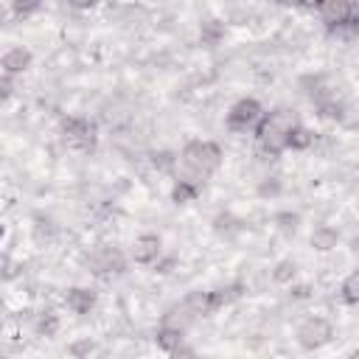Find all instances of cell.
<instances>
[{
  "label": "cell",
  "mask_w": 359,
  "mask_h": 359,
  "mask_svg": "<svg viewBox=\"0 0 359 359\" xmlns=\"http://www.w3.org/2000/svg\"><path fill=\"white\" fill-rule=\"evenodd\" d=\"M180 168L182 174L180 177H188L194 182H205L208 177H213L222 163H224V149L216 143V140H208V137H194L188 140L182 149H180Z\"/></svg>",
  "instance_id": "obj_1"
},
{
  "label": "cell",
  "mask_w": 359,
  "mask_h": 359,
  "mask_svg": "<svg viewBox=\"0 0 359 359\" xmlns=\"http://www.w3.org/2000/svg\"><path fill=\"white\" fill-rule=\"evenodd\" d=\"M297 118L289 112V109H272L261 118L258 129H255V140H258V149L269 157H278L283 151H289V135L294 129Z\"/></svg>",
  "instance_id": "obj_2"
},
{
  "label": "cell",
  "mask_w": 359,
  "mask_h": 359,
  "mask_svg": "<svg viewBox=\"0 0 359 359\" xmlns=\"http://www.w3.org/2000/svg\"><path fill=\"white\" fill-rule=\"evenodd\" d=\"M266 115L264 104L252 95H244V98H236L224 115V126L233 132V135H247V132H255L261 118Z\"/></svg>",
  "instance_id": "obj_3"
},
{
  "label": "cell",
  "mask_w": 359,
  "mask_h": 359,
  "mask_svg": "<svg viewBox=\"0 0 359 359\" xmlns=\"http://www.w3.org/2000/svg\"><path fill=\"white\" fill-rule=\"evenodd\" d=\"M331 339H334V325H331V320L323 317V314H311V317H306V320L294 328V342H297L303 351H320V348H325Z\"/></svg>",
  "instance_id": "obj_4"
},
{
  "label": "cell",
  "mask_w": 359,
  "mask_h": 359,
  "mask_svg": "<svg viewBox=\"0 0 359 359\" xmlns=\"http://www.w3.org/2000/svg\"><path fill=\"white\" fill-rule=\"evenodd\" d=\"M62 143L73 151H90L95 146V123L81 115H67L62 121Z\"/></svg>",
  "instance_id": "obj_5"
},
{
  "label": "cell",
  "mask_w": 359,
  "mask_h": 359,
  "mask_svg": "<svg viewBox=\"0 0 359 359\" xmlns=\"http://www.w3.org/2000/svg\"><path fill=\"white\" fill-rule=\"evenodd\" d=\"M87 266L93 275H101V278H112V275H121L126 269V258L118 247L112 244H95L90 252H87Z\"/></svg>",
  "instance_id": "obj_6"
},
{
  "label": "cell",
  "mask_w": 359,
  "mask_h": 359,
  "mask_svg": "<svg viewBox=\"0 0 359 359\" xmlns=\"http://www.w3.org/2000/svg\"><path fill=\"white\" fill-rule=\"evenodd\" d=\"M163 255V238L157 233H137L129 244V258L140 266H151Z\"/></svg>",
  "instance_id": "obj_7"
},
{
  "label": "cell",
  "mask_w": 359,
  "mask_h": 359,
  "mask_svg": "<svg viewBox=\"0 0 359 359\" xmlns=\"http://www.w3.org/2000/svg\"><path fill=\"white\" fill-rule=\"evenodd\" d=\"M31 65H34V50H31L28 45H11V48L3 53V59H0L3 76H11V79H17V76H22L25 70H31Z\"/></svg>",
  "instance_id": "obj_8"
},
{
  "label": "cell",
  "mask_w": 359,
  "mask_h": 359,
  "mask_svg": "<svg viewBox=\"0 0 359 359\" xmlns=\"http://www.w3.org/2000/svg\"><path fill=\"white\" fill-rule=\"evenodd\" d=\"M65 306L67 311H73L76 317H87L95 306H98V292L93 286H70L65 292Z\"/></svg>",
  "instance_id": "obj_9"
},
{
  "label": "cell",
  "mask_w": 359,
  "mask_h": 359,
  "mask_svg": "<svg viewBox=\"0 0 359 359\" xmlns=\"http://www.w3.org/2000/svg\"><path fill=\"white\" fill-rule=\"evenodd\" d=\"M317 14H320V20H323L328 28H337V25L348 22L351 17H356V8H353L351 0H323V3L317 6Z\"/></svg>",
  "instance_id": "obj_10"
},
{
  "label": "cell",
  "mask_w": 359,
  "mask_h": 359,
  "mask_svg": "<svg viewBox=\"0 0 359 359\" xmlns=\"http://www.w3.org/2000/svg\"><path fill=\"white\" fill-rule=\"evenodd\" d=\"M227 36V20L222 17H202L199 20V42L205 48H216Z\"/></svg>",
  "instance_id": "obj_11"
},
{
  "label": "cell",
  "mask_w": 359,
  "mask_h": 359,
  "mask_svg": "<svg viewBox=\"0 0 359 359\" xmlns=\"http://www.w3.org/2000/svg\"><path fill=\"white\" fill-rule=\"evenodd\" d=\"M339 241H342V233L334 224H317L309 236V244L314 252H331L339 247Z\"/></svg>",
  "instance_id": "obj_12"
},
{
  "label": "cell",
  "mask_w": 359,
  "mask_h": 359,
  "mask_svg": "<svg viewBox=\"0 0 359 359\" xmlns=\"http://www.w3.org/2000/svg\"><path fill=\"white\" fill-rule=\"evenodd\" d=\"M210 227H213L216 238H222V241H233V238L244 230V222H241L236 213H230V210H219V213L213 216Z\"/></svg>",
  "instance_id": "obj_13"
},
{
  "label": "cell",
  "mask_w": 359,
  "mask_h": 359,
  "mask_svg": "<svg viewBox=\"0 0 359 359\" xmlns=\"http://www.w3.org/2000/svg\"><path fill=\"white\" fill-rule=\"evenodd\" d=\"M154 339H157V345H160V351H165V353H177L180 351V345L185 342V331L182 328H174V325H160L157 328V334H154Z\"/></svg>",
  "instance_id": "obj_14"
},
{
  "label": "cell",
  "mask_w": 359,
  "mask_h": 359,
  "mask_svg": "<svg viewBox=\"0 0 359 359\" xmlns=\"http://www.w3.org/2000/svg\"><path fill=\"white\" fill-rule=\"evenodd\" d=\"M50 67L53 70H76L79 67V50H76V45L73 42L59 45L53 50V56H50Z\"/></svg>",
  "instance_id": "obj_15"
},
{
  "label": "cell",
  "mask_w": 359,
  "mask_h": 359,
  "mask_svg": "<svg viewBox=\"0 0 359 359\" xmlns=\"http://www.w3.org/2000/svg\"><path fill=\"white\" fill-rule=\"evenodd\" d=\"M272 227H275L278 236L294 238L297 230H300V213H294V210H280V213L272 216Z\"/></svg>",
  "instance_id": "obj_16"
},
{
  "label": "cell",
  "mask_w": 359,
  "mask_h": 359,
  "mask_svg": "<svg viewBox=\"0 0 359 359\" xmlns=\"http://www.w3.org/2000/svg\"><path fill=\"white\" fill-rule=\"evenodd\" d=\"M269 275H272V283H278V286H289V283L297 280L300 266H297L294 258H280V261H275V266H272Z\"/></svg>",
  "instance_id": "obj_17"
},
{
  "label": "cell",
  "mask_w": 359,
  "mask_h": 359,
  "mask_svg": "<svg viewBox=\"0 0 359 359\" xmlns=\"http://www.w3.org/2000/svg\"><path fill=\"white\" fill-rule=\"evenodd\" d=\"M196 196H199V182H194V180H188V177H177V180H174V185H171V202L188 205V202H194Z\"/></svg>",
  "instance_id": "obj_18"
},
{
  "label": "cell",
  "mask_w": 359,
  "mask_h": 359,
  "mask_svg": "<svg viewBox=\"0 0 359 359\" xmlns=\"http://www.w3.org/2000/svg\"><path fill=\"white\" fill-rule=\"evenodd\" d=\"M59 328H62V320L53 309H42L39 314H34V331L39 337H56Z\"/></svg>",
  "instance_id": "obj_19"
},
{
  "label": "cell",
  "mask_w": 359,
  "mask_h": 359,
  "mask_svg": "<svg viewBox=\"0 0 359 359\" xmlns=\"http://www.w3.org/2000/svg\"><path fill=\"white\" fill-rule=\"evenodd\" d=\"M283 194V177L280 174H264L258 182H255V196L258 199H278Z\"/></svg>",
  "instance_id": "obj_20"
},
{
  "label": "cell",
  "mask_w": 359,
  "mask_h": 359,
  "mask_svg": "<svg viewBox=\"0 0 359 359\" xmlns=\"http://www.w3.org/2000/svg\"><path fill=\"white\" fill-rule=\"evenodd\" d=\"M339 300L345 306H359V266L342 278V283H339Z\"/></svg>",
  "instance_id": "obj_21"
},
{
  "label": "cell",
  "mask_w": 359,
  "mask_h": 359,
  "mask_svg": "<svg viewBox=\"0 0 359 359\" xmlns=\"http://www.w3.org/2000/svg\"><path fill=\"white\" fill-rule=\"evenodd\" d=\"M309 146H314V132L297 121L294 129H292V135H289V149L292 151H306Z\"/></svg>",
  "instance_id": "obj_22"
},
{
  "label": "cell",
  "mask_w": 359,
  "mask_h": 359,
  "mask_svg": "<svg viewBox=\"0 0 359 359\" xmlns=\"http://www.w3.org/2000/svg\"><path fill=\"white\" fill-rule=\"evenodd\" d=\"M67 353L76 356V359H87V356L98 353V342H95L93 337H79V339H73V342L67 345Z\"/></svg>",
  "instance_id": "obj_23"
},
{
  "label": "cell",
  "mask_w": 359,
  "mask_h": 359,
  "mask_svg": "<svg viewBox=\"0 0 359 359\" xmlns=\"http://www.w3.org/2000/svg\"><path fill=\"white\" fill-rule=\"evenodd\" d=\"M31 233H34V241H36V244H48V241L53 238V233H56V224H53L48 216H36Z\"/></svg>",
  "instance_id": "obj_24"
},
{
  "label": "cell",
  "mask_w": 359,
  "mask_h": 359,
  "mask_svg": "<svg viewBox=\"0 0 359 359\" xmlns=\"http://www.w3.org/2000/svg\"><path fill=\"white\" fill-rule=\"evenodd\" d=\"M22 275V261H14L8 252L3 255V280L6 283H11V280H17Z\"/></svg>",
  "instance_id": "obj_25"
},
{
  "label": "cell",
  "mask_w": 359,
  "mask_h": 359,
  "mask_svg": "<svg viewBox=\"0 0 359 359\" xmlns=\"http://www.w3.org/2000/svg\"><path fill=\"white\" fill-rule=\"evenodd\" d=\"M42 8V0H11V11L17 17H31Z\"/></svg>",
  "instance_id": "obj_26"
},
{
  "label": "cell",
  "mask_w": 359,
  "mask_h": 359,
  "mask_svg": "<svg viewBox=\"0 0 359 359\" xmlns=\"http://www.w3.org/2000/svg\"><path fill=\"white\" fill-rule=\"evenodd\" d=\"M311 292H314V286L311 283H289V297L292 300H309L311 297Z\"/></svg>",
  "instance_id": "obj_27"
},
{
  "label": "cell",
  "mask_w": 359,
  "mask_h": 359,
  "mask_svg": "<svg viewBox=\"0 0 359 359\" xmlns=\"http://www.w3.org/2000/svg\"><path fill=\"white\" fill-rule=\"evenodd\" d=\"M151 266H154V272H157V275H168V272L177 266V255H165V252H163Z\"/></svg>",
  "instance_id": "obj_28"
},
{
  "label": "cell",
  "mask_w": 359,
  "mask_h": 359,
  "mask_svg": "<svg viewBox=\"0 0 359 359\" xmlns=\"http://www.w3.org/2000/svg\"><path fill=\"white\" fill-rule=\"evenodd\" d=\"M73 11H90V8H98L104 0H65Z\"/></svg>",
  "instance_id": "obj_29"
},
{
  "label": "cell",
  "mask_w": 359,
  "mask_h": 359,
  "mask_svg": "<svg viewBox=\"0 0 359 359\" xmlns=\"http://www.w3.org/2000/svg\"><path fill=\"white\" fill-rule=\"evenodd\" d=\"M323 0H300V6H306V8H317Z\"/></svg>",
  "instance_id": "obj_30"
},
{
  "label": "cell",
  "mask_w": 359,
  "mask_h": 359,
  "mask_svg": "<svg viewBox=\"0 0 359 359\" xmlns=\"http://www.w3.org/2000/svg\"><path fill=\"white\" fill-rule=\"evenodd\" d=\"M278 3H283V6H300V0H278Z\"/></svg>",
  "instance_id": "obj_31"
},
{
  "label": "cell",
  "mask_w": 359,
  "mask_h": 359,
  "mask_svg": "<svg viewBox=\"0 0 359 359\" xmlns=\"http://www.w3.org/2000/svg\"><path fill=\"white\" fill-rule=\"evenodd\" d=\"M353 356H359V348H356V351H353Z\"/></svg>",
  "instance_id": "obj_32"
}]
</instances>
